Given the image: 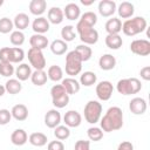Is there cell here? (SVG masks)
<instances>
[{"mask_svg": "<svg viewBox=\"0 0 150 150\" xmlns=\"http://www.w3.org/2000/svg\"><path fill=\"white\" fill-rule=\"evenodd\" d=\"M100 128L103 132L117 131L123 127V111L120 107H110L100 120Z\"/></svg>", "mask_w": 150, "mask_h": 150, "instance_id": "cell-1", "label": "cell"}, {"mask_svg": "<svg viewBox=\"0 0 150 150\" xmlns=\"http://www.w3.org/2000/svg\"><path fill=\"white\" fill-rule=\"evenodd\" d=\"M148 27V22L143 16H135L125 20L122 23V32L127 36H135L144 32Z\"/></svg>", "mask_w": 150, "mask_h": 150, "instance_id": "cell-2", "label": "cell"}, {"mask_svg": "<svg viewBox=\"0 0 150 150\" xmlns=\"http://www.w3.org/2000/svg\"><path fill=\"white\" fill-rule=\"evenodd\" d=\"M75 28H76V32L80 36V40L83 42V45L91 46L98 41V32L94 27H90L79 20Z\"/></svg>", "mask_w": 150, "mask_h": 150, "instance_id": "cell-3", "label": "cell"}, {"mask_svg": "<svg viewBox=\"0 0 150 150\" xmlns=\"http://www.w3.org/2000/svg\"><path fill=\"white\" fill-rule=\"evenodd\" d=\"M141 89H142V83L136 77L122 79L116 84V90L121 95H124V96L137 94L138 91H141Z\"/></svg>", "mask_w": 150, "mask_h": 150, "instance_id": "cell-4", "label": "cell"}, {"mask_svg": "<svg viewBox=\"0 0 150 150\" xmlns=\"http://www.w3.org/2000/svg\"><path fill=\"white\" fill-rule=\"evenodd\" d=\"M84 120L89 123V124H95L97 122H100L101 116H102V104L98 101L95 100H90L86 103L84 109Z\"/></svg>", "mask_w": 150, "mask_h": 150, "instance_id": "cell-5", "label": "cell"}, {"mask_svg": "<svg viewBox=\"0 0 150 150\" xmlns=\"http://www.w3.org/2000/svg\"><path fill=\"white\" fill-rule=\"evenodd\" d=\"M82 60L75 50H70L66 55V74L70 77L79 75L82 70Z\"/></svg>", "mask_w": 150, "mask_h": 150, "instance_id": "cell-6", "label": "cell"}, {"mask_svg": "<svg viewBox=\"0 0 150 150\" xmlns=\"http://www.w3.org/2000/svg\"><path fill=\"white\" fill-rule=\"evenodd\" d=\"M50 96H52V103L55 107V109L64 108L69 103V95L61 84H54L50 88Z\"/></svg>", "mask_w": 150, "mask_h": 150, "instance_id": "cell-7", "label": "cell"}, {"mask_svg": "<svg viewBox=\"0 0 150 150\" xmlns=\"http://www.w3.org/2000/svg\"><path fill=\"white\" fill-rule=\"evenodd\" d=\"M27 57L29 61V66L33 67L35 70H43L46 67V59L42 50L29 48L27 53Z\"/></svg>", "mask_w": 150, "mask_h": 150, "instance_id": "cell-8", "label": "cell"}, {"mask_svg": "<svg viewBox=\"0 0 150 150\" xmlns=\"http://www.w3.org/2000/svg\"><path fill=\"white\" fill-rule=\"evenodd\" d=\"M130 50L138 56H148L150 54V41L146 39H136L130 43Z\"/></svg>", "mask_w": 150, "mask_h": 150, "instance_id": "cell-9", "label": "cell"}, {"mask_svg": "<svg viewBox=\"0 0 150 150\" xmlns=\"http://www.w3.org/2000/svg\"><path fill=\"white\" fill-rule=\"evenodd\" d=\"M96 95L98 97V100L101 101H108L110 100V97L112 96L114 93V86L110 81H101L96 84Z\"/></svg>", "mask_w": 150, "mask_h": 150, "instance_id": "cell-10", "label": "cell"}, {"mask_svg": "<svg viewBox=\"0 0 150 150\" xmlns=\"http://www.w3.org/2000/svg\"><path fill=\"white\" fill-rule=\"evenodd\" d=\"M116 2L112 0H101L98 2V13L100 15H102L103 18H110L114 15V13L116 12Z\"/></svg>", "mask_w": 150, "mask_h": 150, "instance_id": "cell-11", "label": "cell"}, {"mask_svg": "<svg viewBox=\"0 0 150 150\" xmlns=\"http://www.w3.org/2000/svg\"><path fill=\"white\" fill-rule=\"evenodd\" d=\"M61 114L57 109H50L45 115V124L49 129H54L61 123Z\"/></svg>", "mask_w": 150, "mask_h": 150, "instance_id": "cell-12", "label": "cell"}, {"mask_svg": "<svg viewBox=\"0 0 150 150\" xmlns=\"http://www.w3.org/2000/svg\"><path fill=\"white\" fill-rule=\"evenodd\" d=\"M63 122L68 128H77L82 123V116L76 110H68L63 116Z\"/></svg>", "mask_w": 150, "mask_h": 150, "instance_id": "cell-13", "label": "cell"}, {"mask_svg": "<svg viewBox=\"0 0 150 150\" xmlns=\"http://www.w3.org/2000/svg\"><path fill=\"white\" fill-rule=\"evenodd\" d=\"M148 104L143 97H134L129 102V109L134 115H143L146 111Z\"/></svg>", "mask_w": 150, "mask_h": 150, "instance_id": "cell-14", "label": "cell"}, {"mask_svg": "<svg viewBox=\"0 0 150 150\" xmlns=\"http://www.w3.org/2000/svg\"><path fill=\"white\" fill-rule=\"evenodd\" d=\"M50 28V23L47 20V18L45 16H38L36 19H34V21L32 22V29L34 30L35 34H45L49 30Z\"/></svg>", "mask_w": 150, "mask_h": 150, "instance_id": "cell-15", "label": "cell"}, {"mask_svg": "<svg viewBox=\"0 0 150 150\" xmlns=\"http://www.w3.org/2000/svg\"><path fill=\"white\" fill-rule=\"evenodd\" d=\"M61 86L64 88V90L67 91L68 95H75L81 89L80 82L76 79H74V77H66V79H63L61 81Z\"/></svg>", "mask_w": 150, "mask_h": 150, "instance_id": "cell-16", "label": "cell"}, {"mask_svg": "<svg viewBox=\"0 0 150 150\" xmlns=\"http://www.w3.org/2000/svg\"><path fill=\"white\" fill-rule=\"evenodd\" d=\"M29 45H30V48L43 50V49H46L48 47L49 41H48L47 36H45L42 34H33L29 38Z\"/></svg>", "mask_w": 150, "mask_h": 150, "instance_id": "cell-17", "label": "cell"}, {"mask_svg": "<svg viewBox=\"0 0 150 150\" xmlns=\"http://www.w3.org/2000/svg\"><path fill=\"white\" fill-rule=\"evenodd\" d=\"M63 15L66 16L67 20L74 21V20H77L81 16V9H80V7H79L77 4L69 2L63 8Z\"/></svg>", "mask_w": 150, "mask_h": 150, "instance_id": "cell-18", "label": "cell"}, {"mask_svg": "<svg viewBox=\"0 0 150 150\" xmlns=\"http://www.w3.org/2000/svg\"><path fill=\"white\" fill-rule=\"evenodd\" d=\"M117 13H118V16L122 18V19H130L132 18L134 15V12H135V7L131 2L129 1H123L118 5V7L116 8Z\"/></svg>", "mask_w": 150, "mask_h": 150, "instance_id": "cell-19", "label": "cell"}, {"mask_svg": "<svg viewBox=\"0 0 150 150\" xmlns=\"http://www.w3.org/2000/svg\"><path fill=\"white\" fill-rule=\"evenodd\" d=\"M28 8H29V12L38 18V16H41L46 12L47 2L46 0H32L28 5Z\"/></svg>", "mask_w": 150, "mask_h": 150, "instance_id": "cell-20", "label": "cell"}, {"mask_svg": "<svg viewBox=\"0 0 150 150\" xmlns=\"http://www.w3.org/2000/svg\"><path fill=\"white\" fill-rule=\"evenodd\" d=\"M11 114H12V117L19 122H22V121H26L27 117H28V108L22 104V103H19V104H15L12 110H11Z\"/></svg>", "mask_w": 150, "mask_h": 150, "instance_id": "cell-21", "label": "cell"}, {"mask_svg": "<svg viewBox=\"0 0 150 150\" xmlns=\"http://www.w3.org/2000/svg\"><path fill=\"white\" fill-rule=\"evenodd\" d=\"M63 11L60 8V7H52L50 9H48V13H47V20L49 21V23H53V25H60L62 21H63Z\"/></svg>", "mask_w": 150, "mask_h": 150, "instance_id": "cell-22", "label": "cell"}, {"mask_svg": "<svg viewBox=\"0 0 150 150\" xmlns=\"http://www.w3.org/2000/svg\"><path fill=\"white\" fill-rule=\"evenodd\" d=\"M32 68L28 63H20L16 68H15V76L16 79L21 82V81H26L28 79H30V75H32Z\"/></svg>", "mask_w": 150, "mask_h": 150, "instance_id": "cell-23", "label": "cell"}, {"mask_svg": "<svg viewBox=\"0 0 150 150\" xmlns=\"http://www.w3.org/2000/svg\"><path fill=\"white\" fill-rule=\"evenodd\" d=\"M11 142L18 146L25 145L28 142V135L23 129H15L11 135Z\"/></svg>", "mask_w": 150, "mask_h": 150, "instance_id": "cell-24", "label": "cell"}, {"mask_svg": "<svg viewBox=\"0 0 150 150\" xmlns=\"http://www.w3.org/2000/svg\"><path fill=\"white\" fill-rule=\"evenodd\" d=\"M98 66L102 70H111L116 66V59L111 54H103L98 59Z\"/></svg>", "mask_w": 150, "mask_h": 150, "instance_id": "cell-25", "label": "cell"}, {"mask_svg": "<svg viewBox=\"0 0 150 150\" xmlns=\"http://www.w3.org/2000/svg\"><path fill=\"white\" fill-rule=\"evenodd\" d=\"M104 28L108 34H118L122 30V21L118 18H111L105 22Z\"/></svg>", "mask_w": 150, "mask_h": 150, "instance_id": "cell-26", "label": "cell"}, {"mask_svg": "<svg viewBox=\"0 0 150 150\" xmlns=\"http://www.w3.org/2000/svg\"><path fill=\"white\" fill-rule=\"evenodd\" d=\"M104 42H105V46L108 48L114 49V50L120 49L122 47V45H123V40L120 36V34H108L105 36Z\"/></svg>", "mask_w": 150, "mask_h": 150, "instance_id": "cell-27", "label": "cell"}, {"mask_svg": "<svg viewBox=\"0 0 150 150\" xmlns=\"http://www.w3.org/2000/svg\"><path fill=\"white\" fill-rule=\"evenodd\" d=\"M29 16L26 13H19L15 15L14 20H13V25L16 28V30H23L29 26Z\"/></svg>", "mask_w": 150, "mask_h": 150, "instance_id": "cell-28", "label": "cell"}, {"mask_svg": "<svg viewBox=\"0 0 150 150\" xmlns=\"http://www.w3.org/2000/svg\"><path fill=\"white\" fill-rule=\"evenodd\" d=\"M50 50L54 55H63L68 50V45L61 39H56L50 43Z\"/></svg>", "mask_w": 150, "mask_h": 150, "instance_id": "cell-29", "label": "cell"}, {"mask_svg": "<svg viewBox=\"0 0 150 150\" xmlns=\"http://www.w3.org/2000/svg\"><path fill=\"white\" fill-rule=\"evenodd\" d=\"M47 141H48V138L43 132H32L28 137V142L32 145L38 146V148H41V146L46 145Z\"/></svg>", "mask_w": 150, "mask_h": 150, "instance_id": "cell-30", "label": "cell"}, {"mask_svg": "<svg viewBox=\"0 0 150 150\" xmlns=\"http://www.w3.org/2000/svg\"><path fill=\"white\" fill-rule=\"evenodd\" d=\"M47 76L50 81L53 82H59V81H62L63 80V70L60 66H56V64H53L48 68L47 70Z\"/></svg>", "mask_w": 150, "mask_h": 150, "instance_id": "cell-31", "label": "cell"}, {"mask_svg": "<svg viewBox=\"0 0 150 150\" xmlns=\"http://www.w3.org/2000/svg\"><path fill=\"white\" fill-rule=\"evenodd\" d=\"M47 80H48V76L45 70H34L30 75V81L36 87H41L46 84Z\"/></svg>", "mask_w": 150, "mask_h": 150, "instance_id": "cell-32", "label": "cell"}, {"mask_svg": "<svg viewBox=\"0 0 150 150\" xmlns=\"http://www.w3.org/2000/svg\"><path fill=\"white\" fill-rule=\"evenodd\" d=\"M5 89L11 95H16L22 90V84L18 79H9L5 83Z\"/></svg>", "mask_w": 150, "mask_h": 150, "instance_id": "cell-33", "label": "cell"}, {"mask_svg": "<svg viewBox=\"0 0 150 150\" xmlns=\"http://www.w3.org/2000/svg\"><path fill=\"white\" fill-rule=\"evenodd\" d=\"M97 81V76L94 71H84L82 73V75L80 76V84L81 86H84V87H91L96 83Z\"/></svg>", "mask_w": 150, "mask_h": 150, "instance_id": "cell-34", "label": "cell"}, {"mask_svg": "<svg viewBox=\"0 0 150 150\" xmlns=\"http://www.w3.org/2000/svg\"><path fill=\"white\" fill-rule=\"evenodd\" d=\"M25 59V52L20 47H11L9 52V62L13 63H20Z\"/></svg>", "mask_w": 150, "mask_h": 150, "instance_id": "cell-35", "label": "cell"}, {"mask_svg": "<svg viewBox=\"0 0 150 150\" xmlns=\"http://www.w3.org/2000/svg\"><path fill=\"white\" fill-rule=\"evenodd\" d=\"M74 50L80 55L82 62H86V61L90 60V57H91V55H93L91 48H90L89 46H87V45H79V46L75 47Z\"/></svg>", "mask_w": 150, "mask_h": 150, "instance_id": "cell-36", "label": "cell"}, {"mask_svg": "<svg viewBox=\"0 0 150 150\" xmlns=\"http://www.w3.org/2000/svg\"><path fill=\"white\" fill-rule=\"evenodd\" d=\"M75 27L71 25H66L64 27H62L61 29V40H63L64 42H70L75 39L76 36V32L74 29Z\"/></svg>", "mask_w": 150, "mask_h": 150, "instance_id": "cell-37", "label": "cell"}, {"mask_svg": "<svg viewBox=\"0 0 150 150\" xmlns=\"http://www.w3.org/2000/svg\"><path fill=\"white\" fill-rule=\"evenodd\" d=\"M54 136L56 137V139L59 141H64L67 138H69L70 136V130L68 127L66 125H57L56 128H54Z\"/></svg>", "mask_w": 150, "mask_h": 150, "instance_id": "cell-38", "label": "cell"}, {"mask_svg": "<svg viewBox=\"0 0 150 150\" xmlns=\"http://www.w3.org/2000/svg\"><path fill=\"white\" fill-rule=\"evenodd\" d=\"M80 21H82L83 23H86V25H88V26H90V27H94L96 23H97V15H96V13H94V12H86V13H83L81 16H80V19H79Z\"/></svg>", "mask_w": 150, "mask_h": 150, "instance_id": "cell-39", "label": "cell"}, {"mask_svg": "<svg viewBox=\"0 0 150 150\" xmlns=\"http://www.w3.org/2000/svg\"><path fill=\"white\" fill-rule=\"evenodd\" d=\"M9 41L15 47L22 46L25 42V34L21 30H13L9 35Z\"/></svg>", "mask_w": 150, "mask_h": 150, "instance_id": "cell-40", "label": "cell"}, {"mask_svg": "<svg viewBox=\"0 0 150 150\" xmlns=\"http://www.w3.org/2000/svg\"><path fill=\"white\" fill-rule=\"evenodd\" d=\"M87 135H88V138L94 142H98L103 138V131L98 127H90L87 130Z\"/></svg>", "mask_w": 150, "mask_h": 150, "instance_id": "cell-41", "label": "cell"}, {"mask_svg": "<svg viewBox=\"0 0 150 150\" xmlns=\"http://www.w3.org/2000/svg\"><path fill=\"white\" fill-rule=\"evenodd\" d=\"M13 28H14V25H13V21L9 18L4 16V18L0 19V33L1 34L12 33L13 32Z\"/></svg>", "mask_w": 150, "mask_h": 150, "instance_id": "cell-42", "label": "cell"}, {"mask_svg": "<svg viewBox=\"0 0 150 150\" xmlns=\"http://www.w3.org/2000/svg\"><path fill=\"white\" fill-rule=\"evenodd\" d=\"M15 68L11 62H0V75L4 77H11L14 75Z\"/></svg>", "mask_w": 150, "mask_h": 150, "instance_id": "cell-43", "label": "cell"}, {"mask_svg": "<svg viewBox=\"0 0 150 150\" xmlns=\"http://www.w3.org/2000/svg\"><path fill=\"white\" fill-rule=\"evenodd\" d=\"M12 114L8 109H0V125H6L11 122Z\"/></svg>", "mask_w": 150, "mask_h": 150, "instance_id": "cell-44", "label": "cell"}, {"mask_svg": "<svg viewBox=\"0 0 150 150\" xmlns=\"http://www.w3.org/2000/svg\"><path fill=\"white\" fill-rule=\"evenodd\" d=\"M74 150H90V141L79 139L74 145Z\"/></svg>", "mask_w": 150, "mask_h": 150, "instance_id": "cell-45", "label": "cell"}, {"mask_svg": "<svg viewBox=\"0 0 150 150\" xmlns=\"http://www.w3.org/2000/svg\"><path fill=\"white\" fill-rule=\"evenodd\" d=\"M47 150H64V144L62 141H50L47 145Z\"/></svg>", "mask_w": 150, "mask_h": 150, "instance_id": "cell-46", "label": "cell"}, {"mask_svg": "<svg viewBox=\"0 0 150 150\" xmlns=\"http://www.w3.org/2000/svg\"><path fill=\"white\" fill-rule=\"evenodd\" d=\"M11 47H2L0 49V62H9Z\"/></svg>", "mask_w": 150, "mask_h": 150, "instance_id": "cell-47", "label": "cell"}, {"mask_svg": "<svg viewBox=\"0 0 150 150\" xmlns=\"http://www.w3.org/2000/svg\"><path fill=\"white\" fill-rule=\"evenodd\" d=\"M139 75H141V77H142L144 81H149V80H150V67H149V66L143 67V68L141 69V71H139Z\"/></svg>", "mask_w": 150, "mask_h": 150, "instance_id": "cell-48", "label": "cell"}, {"mask_svg": "<svg viewBox=\"0 0 150 150\" xmlns=\"http://www.w3.org/2000/svg\"><path fill=\"white\" fill-rule=\"evenodd\" d=\"M116 150H134V145L131 142H128V141H124L122 143L118 144L117 149Z\"/></svg>", "mask_w": 150, "mask_h": 150, "instance_id": "cell-49", "label": "cell"}, {"mask_svg": "<svg viewBox=\"0 0 150 150\" xmlns=\"http://www.w3.org/2000/svg\"><path fill=\"white\" fill-rule=\"evenodd\" d=\"M81 4L84 5V6H90L94 4V0H90V1H84V0H81Z\"/></svg>", "mask_w": 150, "mask_h": 150, "instance_id": "cell-50", "label": "cell"}, {"mask_svg": "<svg viewBox=\"0 0 150 150\" xmlns=\"http://www.w3.org/2000/svg\"><path fill=\"white\" fill-rule=\"evenodd\" d=\"M5 93H6V89H5V86H2V84H0V97H1V96H4V95H5Z\"/></svg>", "mask_w": 150, "mask_h": 150, "instance_id": "cell-51", "label": "cell"}, {"mask_svg": "<svg viewBox=\"0 0 150 150\" xmlns=\"http://www.w3.org/2000/svg\"><path fill=\"white\" fill-rule=\"evenodd\" d=\"M2 4H4V0H0V6H2Z\"/></svg>", "mask_w": 150, "mask_h": 150, "instance_id": "cell-52", "label": "cell"}]
</instances>
